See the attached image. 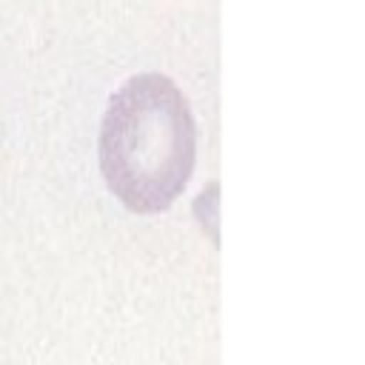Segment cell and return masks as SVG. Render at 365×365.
<instances>
[{
  "instance_id": "obj_1",
  "label": "cell",
  "mask_w": 365,
  "mask_h": 365,
  "mask_svg": "<svg viewBox=\"0 0 365 365\" xmlns=\"http://www.w3.org/2000/svg\"><path fill=\"white\" fill-rule=\"evenodd\" d=\"M97 151L108 191L128 211H165L197 160V123L185 94L157 71L128 77L106 106Z\"/></svg>"
}]
</instances>
